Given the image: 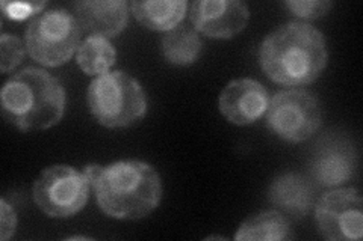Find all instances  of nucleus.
Listing matches in <instances>:
<instances>
[{
  "label": "nucleus",
  "instance_id": "6ab92c4d",
  "mask_svg": "<svg viewBox=\"0 0 363 241\" xmlns=\"http://www.w3.org/2000/svg\"><path fill=\"white\" fill-rule=\"evenodd\" d=\"M285 6L300 18L315 20L325 16L332 9L333 4L325 0H288Z\"/></svg>",
  "mask_w": 363,
  "mask_h": 241
},
{
  "label": "nucleus",
  "instance_id": "a211bd4d",
  "mask_svg": "<svg viewBox=\"0 0 363 241\" xmlns=\"http://www.w3.org/2000/svg\"><path fill=\"white\" fill-rule=\"evenodd\" d=\"M23 54H25V45H23L21 40L14 35H2L0 38V70L4 74L13 71L14 68L21 62Z\"/></svg>",
  "mask_w": 363,
  "mask_h": 241
},
{
  "label": "nucleus",
  "instance_id": "7ed1b4c3",
  "mask_svg": "<svg viewBox=\"0 0 363 241\" xmlns=\"http://www.w3.org/2000/svg\"><path fill=\"white\" fill-rule=\"evenodd\" d=\"M4 118L21 131L45 130L65 112V89L41 68L28 66L11 77L0 93Z\"/></svg>",
  "mask_w": 363,
  "mask_h": 241
},
{
  "label": "nucleus",
  "instance_id": "2eb2a0df",
  "mask_svg": "<svg viewBox=\"0 0 363 241\" xmlns=\"http://www.w3.org/2000/svg\"><path fill=\"white\" fill-rule=\"evenodd\" d=\"M292 229L280 211L268 210L250 216L238 229L235 240L244 241H281L291 240Z\"/></svg>",
  "mask_w": 363,
  "mask_h": 241
},
{
  "label": "nucleus",
  "instance_id": "ddd939ff",
  "mask_svg": "<svg viewBox=\"0 0 363 241\" xmlns=\"http://www.w3.org/2000/svg\"><path fill=\"white\" fill-rule=\"evenodd\" d=\"M268 194L269 201L279 210L294 219H301L312 210L315 204L312 182L294 172L283 174L272 181Z\"/></svg>",
  "mask_w": 363,
  "mask_h": 241
},
{
  "label": "nucleus",
  "instance_id": "f257e3e1",
  "mask_svg": "<svg viewBox=\"0 0 363 241\" xmlns=\"http://www.w3.org/2000/svg\"><path fill=\"white\" fill-rule=\"evenodd\" d=\"M100 210L112 219L138 221L156 210L162 198L161 177L140 160L85 167Z\"/></svg>",
  "mask_w": 363,
  "mask_h": 241
},
{
  "label": "nucleus",
  "instance_id": "dca6fc26",
  "mask_svg": "<svg viewBox=\"0 0 363 241\" xmlns=\"http://www.w3.org/2000/svg\"><path fill=\"white\" fill-rule=\"evenodd\" d=\"M162 52L165 59L179 66L194 64L201 53V41L194 28L179 25L168 30L162 40Z\"/></svg>",
  "mask_w": 363,
  "mask_h": 241
},
{
  "label": "nucleus",
  "instance_id": "20e7f679",
  "mask_svg": "<svg viewBox=\"0 0 363 241\" xmlns=\"http://www.w3.org/2000/svg\"><path fill=\"white\" fill-rule=\"evenodd\" d=\"M88 107L99 124L126 129L147 113V95L136 78L124 71L96 77L88 88Z\"/></svg>",
  "mask_w": 363,
  "mask_h": 241
},
{
  "label": "nucleus",
  "instance_id": "412c9836",
  "mask_svg": "<svg viewBox=\"0 0 363 241\" xmlns=\"http://www.w3.org/2000/svg\"><path fill=\"white\" fill-rule=\"evenodd\" d=\"M0 240L6 241L8 238L13 237L16 226H17V216L13 208V205H9L8 201L4 198L0 201Z\"/></svg>",
  "mask_w": 363,
  "mask_h": 241
},
{
  "label": "nucleus",
  "instance_id": "423d86ee",
  "mask_svg": "<svg viewBox=\"0 0 363 241\" xmlns=\"http://www.w3.org/2000/svg\"><path fill=\"white\" fill-rule=\"evenodd\" d=\"M91 182L85 172L67 165L45 167L33 184L38 208L55 219H67L81 211L88 202Z\"/></svg>",
  "mask_w": 363,
  "mask_h": 241
},
{
  "label": "nucleus",
  "instance_id": "9b49d317",
  "mask_svg": "<svg viewBox=\"0 0 363 241\" xmlns=\"http://www.w3.org/2000/svg\"><path fill=\"white\" fill-rule=\"evenodd\" d=\"M218 105L227 121L248 125L267 113L268 90L253 78H236L223 89Z\"/></svg>",
  "mask_w": 363,
  "mask_h": 241
},
{
  "label": "nucleus",
  "instance_id": "39448f33",
  "mask_svg": "<svg viewBox=\"0 0 363 241\" xmlns=\"http://www.w3.org/2000/svg\"><path fill=\"white\" fill-rule=\"evenodd\" d=\"M81 26L65 9H50L33 17L26 30V49L44 66H60L79 49Z\"/></svg>",
  "mask_w": 363,
  "mask_h": 241
},
{
  "label": "nucleus",
  "instance_id": "1a4fd4ad",
  "mask_svg": "<svg viewBox=\"0 0 363 241\" xmlns=\"http://www.w3.org/2000/svg\"><path fill=\"white\" fill-rule=\"evenodd\" d=\"M357 167L354 146L340 136H328L318 143L311 158V178L321 187H337L348 182Z\"/></svg>",
  "mask_w": 363,
  "mask_h": 241
},
{
  "label": "nucleus",
  "instance_id": "aec40b11",
  "mask_svg": "<svg viewBox=\"0 0 363 241\" xmlns=\"http://www.w3.org/2000/svg\"><path fill=\"white\" fill-rule=\"evenodd\" d=\"M45 6V2H2L4 14L11 20H26L29 17H37L41 9Z\"/></svg>",
  "mask_w": 363,
  "mask_h": 241
},
{
  "label": "nucleus",
  "instance_id": "9d476101",
  "mask_svg": "<svg viewBox=\"0 0 363 241\" xmlns=\"http://www.w3.org/2000/svg\"><path fill=\"white\" fill-rule=\"evenodd\" d=\"M191 23L209 38L229 40L248 23V6L241 0H197L191 5Z\"/></svg>",
  "mask_w": 363,
  "mask_h": 241
},
{
  "label": "nucleus",
  "instance_id": "f8f14e48",
  "mask_svg": "<svg viewBox=\"0 0 363 241\" xmlns=\"http://www.w3.org/2000/svg\"><path fill=\"white\" fill-rule=\"evenodd\" d=\"M76 20L91 37H116L129 21V5L124 0H84L73 4Z\"/></svg>",
  "mask_w": 363,
  "mask_h": 241
},
{
  "label": "nucleus",
  "instance_id": "0eeeda50",
  "mask_svg": "<svg viewBox=\"0 0 363 241\" xmlns=\"http://www.w3.org/2000/svg\"><path fill=\"white\" fill-rule=\"evenodd\" d=\"M267 125L283 141H308L321 125V107L316 97L303 89L276 94L267 109Z\"/></svg>",
  "mask_w": 363,
  "mask_h": 241
},
{
  "label": "nucleus",
  "instance_id": "6e6552de",
  "mask_svg": "<svg viewBox=\"0 0 363 241\" xmlns=\"http://www.w3.org/2000/svg\"><path fill=\"white\" fill-rule=\"evenodd\" d=\"M363 201L356 189H337L323 194L315 208L318 229L330 241L360 240Z\"/></svg>",
  "mask_w": 363,
  "mask_h": 241
},
{
  "label": "nucleus",
  "instance_id": "f03ea898",
  "mask_svg": "<svg viewBox=\"0 0 363 241\" xmlns=\"http://www.w3.org/2000/svg\"><path fill=\"white\" fill-rule=\"evenodd\" d=\"M328 53L323 33L309 23L292 21L271 32L259 49L264 73L279 85H309L321 76Z\"/></svg>",
  "mask_w": 363,
  "mask_h": 241
},
{
  "label": "nucleus",
  "instance_id": "f3484780",
  "mask_svg": "<svg viewBox=\"0 0 363 241\" xmlns=\"http://www.w3.org/2000/svg\"><path fill=\"white\" fill-rule=\"evenodd\" d=\"M116 49L104 37H88L77 49L76 59L81 70L88 76L106 74L116 64Z\"/></svg>",
  "mask_w": 363,
  "mask_h": 241
},
{
  "label": "nucleus",
  "instance_id": "4468645a",
  "mask_svg": "<svg viewBox=\"0 0 363 241\" xmlns=\"http://www.w3.org/2000/svg\"><path fill=\"white\" fill-rule=\"evenodd\" d=\"M188 4L185 0H135L130 9L141 25L150 30L168 32L184 20Z\"/></svg>",
  "mask_w": 363,
  "mask_h": 241
}]
</instances>
